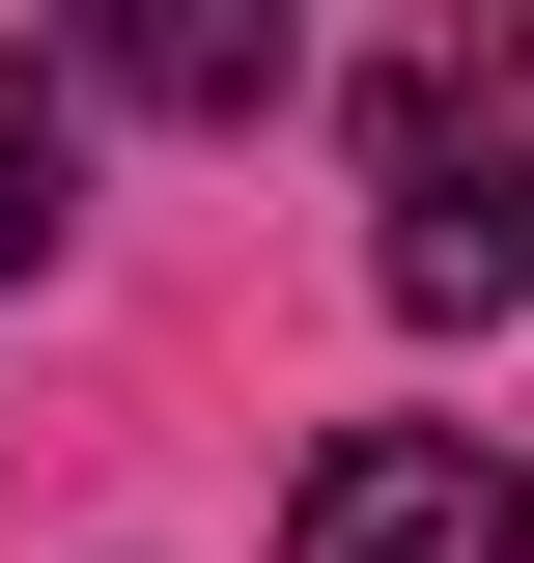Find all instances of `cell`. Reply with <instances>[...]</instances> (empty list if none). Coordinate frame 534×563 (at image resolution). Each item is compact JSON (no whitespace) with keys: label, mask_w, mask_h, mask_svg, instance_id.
Here are the masks:
<instances>
[{"label":"cell","mask_w":534,"mask_h":563,"mask_svg":"<svg viewBox=\"0 0 534 563\" xmlns=\"http://www.w3.org/2000/svg\"><path fill=\"white\" fill-rule=\"evenodd\" d=\"M366 254H394V310H534V0H450V29H422L394 57V113H366Z\"/></svg>","instance_id":"obj_1"},{"label":"cell","mask_w":534,"mask_h":563,"mask_svg":"<svg viewBox=\"0 0 534 563\" xmlns=\"http://www.w3.org/2000/svg\"><path fill=\"white\" fill-rule=\"evenodd\" d=\"M281 563H534V479L478 422H337L281 479Z\"/></svg>","instance_id":"obj_2"},{"label":"cell","mask_w":534,"mask_h":563,"mask_svg":"<svg viewBox=\"0 0 534 563\" xmlns=\"http://www.w3.org/2000/svg\"><path fill=\"white\" fill-rule=\"evenodd\" d=\"M57 29H85V85H113V113H198V141L281 113V0H57Z\"/></svg>","instance_id":"obj_3"},{"label":"cell","mask_w":534,"mask_h":563,"mask_svg":"<svg viewBox=\"0 0 534 563\" xmlns=\"http://www.w3.org/2000/svg\"><path fill=\"white\" fill-rule=\"evenodd\" d=\"M57 225H85V113H57V85H29V57H0V282L57 254Z\"/></svg>","instance_id":"obj_4"}]
</instances>
